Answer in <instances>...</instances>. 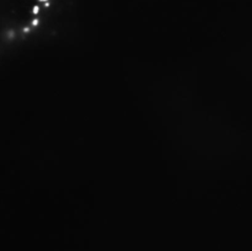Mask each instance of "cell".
I'll return each instance as SVG.
<instances>
[{
	"mask_svg": "<svg viewBox=\"0 0 252 251\" xmlns=\"http://www.w3.org/2000/svg\"><path fill=\"white\" fill-rule=\"evenodd\" d=\"M74 0H2V47L10 51L48 38L65 19Z\"/></svg>",
	"mask_w": 252,
	"mask_h": 251,
	"instance_id": "obj_1",
	"label": "cell"
}]
</instances>
